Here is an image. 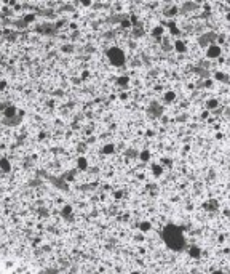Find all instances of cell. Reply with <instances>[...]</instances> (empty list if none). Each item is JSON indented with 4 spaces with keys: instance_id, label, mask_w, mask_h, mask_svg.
Returning a JSON list of instances; mask_svg holds the SVG:
<instances>
[{
    "instance_id": "1",
    "label": "cell",
    "mask_w": 230,
    "mask_h": 274,
    "mask_svg": "<svg viewBox=\"0 0 230 274\" xmlns=\"http://www.w3.org/2000/svg\"><path fill=\"white\" fill-rule=\"evenodd\" d=\"M0 274H45L40 268L18 258H0Z\"/></svg>"
},
{
    "instance_id": "2",
    "label": "cell",
    "mask_w": 230,
    "mask_h": 274,
    "mask_svg": "<svg viewBox=\"0 0 230 274\" xmlns=\"http://www.w3.org/2000/svg\"><path fill=\"white\" fill-rule=\"evenodd\" d=\"M163 236H165L166 244L173 250H181L182 247H184V244H186L184 236H182V231L179 229V228H176V226H168L165 229Z\"/></svg>"
},
{
    "instance_id": "3",
    "label": "cell",
    "mask_w": 230,
    "mask_h": 274,
    "mask_svg": "<svg viewBox=\"0 0 230 274\" xmlns=\"http://www.w3.org/2000/svg\"><path fill=\"white\" fill-rule=\"evenodd\" d=\"M206 56L208 58H219L221 56V47L219 45H209L208 50H206Z\"/></svg>"
},
{
    "instance_id": "4",
    "label": "cell",
    "mask_w": 230,
    "mask_h": 274,
    "mask_svg": "<svg viewBox=\"0 0 230 274\" xmlns=\"http://www.w3.org/2000/svg\"><path fill=\"white\" fill-rule=\"evenodd\" d=\"M189 255H190V257H192V258H200V257H201V250H200V247H190V249H189Z\"/></svg>"
},
{
    "instance_id": "5",
    "label": "cell",
    "mask_w": 230,
    "mask_h": 274,
    "mask_svg": "<svg viewBox=\"0 0 230 274\" xmlns=\"http://www.w3.org/2000/svg\"><path fill=\"white\" fill-rule=\"evenodd\" d=\"M110 58H112L115 63H120V61L123 59V56H121V53L118 51V50H112V53H110Z\"/></svg>"
},
{
    "instance_id": "6",
    "label": "cell",
    "mask_w": 230,
    "mask_h": 274,
    "mask_svg": "<svg viewBox=\"0 0 230 274\" xmlns=\"http://www.w3.org/2000/svg\"><path fill=\"white\" fill-rule=\"evenodd\" d=\"M176 50H178V51L179 53H184V51H186V43H184V42H181V40H178V42H176Z\"/></svg>"
},
{
    "instance_id": "7",
    "label": "cell",
    "mask_w": 230,
    "mask_h": 274,
    "mask_svg": "<svg viewBox=\"0 0 230 274\" xmlns=\"http://www.w3.org/2000/svg\"><path fill=\"white\" fill-rule=\"evenodd\" d=\"M206 108H208V109H216V108H217V100H208Z\"/></svg>"
},
{
    "instance_id": "8",
    "label": "cell",
    "mask_w": 230,
    "mask_h": 274,
    "mask_svg": "<svg viewBox=\"0 0 230 274\" xmlns=\"http://www.w3.org/2000/svg\"><path fill=\"white\" fill-rule=\"evenodd\" d=\"M165 98H166L168 101H173L174 98H176V95H174V92H168V93L165 95Z\"/></svg>"
},
{
    "instance_id": "9",
    "label": "cell",
    "mask_w": 230,
    "mask_h": 274,
    "mask_svg": "<svg viewBox=\"0 0 230 274\" xmlns=\"http://www.w3.org/2000/svg\"><path fill=\"white\" fill-rule=\"evenodd\" d=\"M153 172H155V175H160V173H162V168H160V167H155Z\"/></svg>"
},
{
    "instance_id": "10",
    "label": "cell",
    "mask_w": 230,
    "mask_h": 274,
    "mask_svg": "<svg viewBox=\"0 0 230 274\" xmlns=\"http://www.w3.org/2000/svg\"><path fill=\"white\" fill-rule=\"evenodd\" d=\"M211 274H224V273L221 269H214V271H211Z\"/></svg>"
},
{
    "instance_id": "11",
    "label": "cell",
    "mask_w": 230,
    "mask_h": 274,
    "mask_svg": "<svg viewBox=\"0 0 230 274\" xmlns=\"http://www.w3.org/2000/svg\"><path fill=\"white\" fill-rule=\"evenodd\" d=\"M222 77H224V74H216V79H217V80H221V79H222Z\"/></svg>"
},
{
    "instance_id": "12",
    "label": "cell",
    "mask_w": 230,
    "mask_h": 274,
    "mask_svg": "<svg viewBox=\"0 0 230 274\" xmlns=\"http://www.w3.org/2000/svg\"><path fill=\"white\" fill-rule=\"evenodd\" d=\"M142 159H149V152H142Z\"/></svg>"
}]
</instances>
